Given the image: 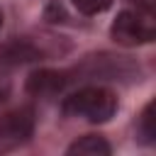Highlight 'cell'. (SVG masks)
Returning <instances> with one entry per match:
<instances>
[{"instance_id": "obj_1", "label": "cell", "mask_w": 156, "mask_h": 156, "mask_svg": "<svg viewBox=\"0 0 156 156\" xmlns=\"http://www.w3.org/2000/svg\"><path fill=\"white\" fill-rule=\"evenodd\" d=\"M61 107H63V115H68V117H83V119H88L93 124H100V122H107L115 115L117 98L107 88L85 85V88L71 93L63 100Z\"/></svg>"}, {"instance_id": "obj_2", "label": "cell", "mask_w": 156, "mask_h": 156, "mask_svg": "<svg viewBox=\"0 0 156 156\" xmlns=\"http://www.w3.org/2000/svg\"><path fill=\"white\" fill-rule=\"evenodd\" d=\"M112 39L124 44V46H139L149 44L156 37V27L149 15H139L134 10H122L117 20L112 22Z\"/></svg>"}, {"instance_id": "obj_3", "label": "cell", "mask_w": 156, "mask_h": 156, "mask_svg": "<svg viewBox=\"0 0 156 156\" xmlns=\"http://www.w3.org/2000/svg\"><path fill=\"white\" fill-rule=\"evenodd\" d=\"M34 132V112L32 107H20L0 117V144H20L27 141Z\"/></svg>"}, {"instance_id": "obj_4", "label": "cell", "mask_w": 156, "mask_h": 156, "mask_svg": "<svg viewBox=\"0 0 156 156\" xmlns=\"http://www.w3.org/2000/svg\"><path fill=\"white\" fill-rule=\"evenodd\" d=\"M66 83H68L66 73L44 68V71H34V73L27 78V93L39 95V98H51V95L61 93Z\"/></svg>"}, {"instance_id": "obj_5", "label": "cell", "mask_w": 156, "mask_h": 156, "mask_svg": "<svg viewBox=\"0 0 156 156\" xmlns=\"http://www.w3.org/2000/svg\"><path fill=\"white\" fill-rule=\"evenodd\" d=\"M41 54L37 51V46H32L29 41L15 39L5 46H0V66H17V63H27L39 58Z\"/></svg>"}, {"instance_id": "obj_6", "label": "cell", "mask_w": 156, "mask_h": 156, "mask_svg": "<svg viewBox=\"0 0 156 156\" xmlns=\"http://www.w3.org/2000/svg\"><path fill=\"white\" fill-rule=\"evenodd\" d=\"M110 151H112L110 144L100 134H85L68 146V154H78V156H107Z\"/></svg>"}, {"instance_id": "obj_7", "label": "cell", "mask_w": 156, "mask_h": 156, "mask_svg": "<svg viewBox=\"0 0 156 156\" xmlns=\"http://www.w3.org/2000/svg\"><path fill=\"white\" fill-rule=\"evenodd\" d=\"M139 141L144 144H154L156 141V127H154V100L144 107L141 117H139Z\"/></svg>"}, {"instance_id": "obj_8", "label": "cell", "mask_w": 156, "mask_h": 156, "mask_svg": "<svg viewBox=\"0 0 156 156\" xmlns=\"http://www.w3.org/2000/svg\"><path fill=\"white\" fill-rule=\"evenodd\" d=\"M73 7L83 15H100L112 7V0H71Z\"/></svg>"}, {"instance_id": "obj_9", "label": "cell", "mask_w": 156, "mask_h": 156, "mask_svg": "<svg viewBox=\"0 0 156 156\" xmlns=\"http://www.w3.org/2000/svg\"><path fill=\"white\" fill-rule=\"evenodd\" d=\"M0 27H2V12H0Z\"/></svg>"}]
</instances>
